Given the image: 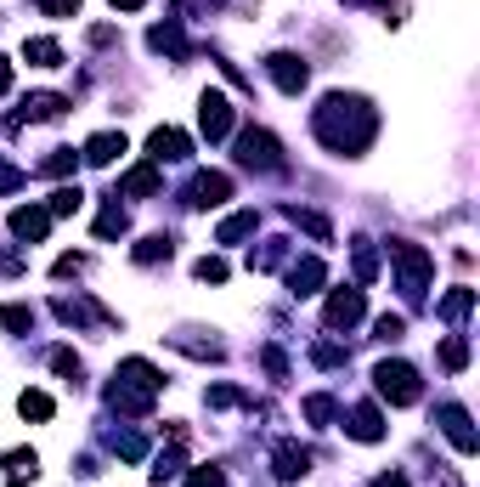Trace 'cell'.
<instances>
[{"label":"cell","instance_id":"44dd1931","mask_svg":"<svg viewBox=\"0 0 480 487\" xmlns=\"http://www.w3.org/2000/svg\"><path fill=\"white\" fill-rule=\"evenodd\" d=\"M80 204H85V193H80V188H57V193H51V204H45V216H74Z\"/></svg>","mask_w":480,"mask_h":487},{"label":"cell","instance_id":"2e32d148","mask_svg":"<svg viewBox=\"0 0 480 487\" xmlns=\"http://www.w3.org/2000/svg\"><path fill=\"white\" fill-rule=\"evenodd\" d=\"M350 436H356V443H379V436H384L379 408H356V414H350Z\"/></svg>","mask_w":480,"mask_h":487},{"label":"cell","instance_id":"7c38bea8","mask_svg":"<svg viewBox=\"0 0 480 487\" xmlns=\"http://www.w3.org/2000/svg\"><path fill=\"white\" fill-rule=\"evenodd\" d=\"M277 476H283V482H300L305 476V470H311V453H305L300 443H277Z\"/></svg>","mask_w":480,"mask_h":487},{"label":"cell","instance_id":"d590c367","mask_svg":"<svg viewBox=\"0 0 480 487\" xmlns=\"http://www.w3.org/2000/svg\"><path fill=\"white\" fill-rule=\"evenodd\" d=\"M85 267V255H63V261H57L51 272H57V278H74V272H80Z\"/></svg>","mask_w":480,"mask_h":487},{"label":"cell","instance_id":"4fadbf2b","mask_svg":"<svg viewBox=\"0 0 480 487\" xmlns=\"http://www.w3.org/2000/svg\"><path fill=\"white\" fill-rule=\"evenodd\" d=\"M0 465H6V482H12V487H28V482L40 476V459H35L28 448H12V453H6Z\"/></svg>","mask_w":480,"mask_h":487},{"label":"cell","instance_id":"cb8c5ba5","mask_svg":"<svg viewBox=\"0 0 480 487\" xmlns=\"http://www.w3.org/2000/svg\"><path fill=\"white\" fill-rule=\"evenodd\" d=\"M18 414H23V419H51V397H45V391H23V397H18Z\"/></svg>","mask_w":480,"mask_h":487},{"label":"cell","instance_id":"484cf974","mask_svg":"<svg viewBox=\"0 0 480 487\" xmlns=\"http://www.w3.org/2000/svg\"><path fill=\"white\" fill-rule=\"evenodd\" d=\"M74 164H80V154H74V148H51V159H45L40 171H45V176H68Z\"/></svg>","mask_w":480,"mask_h":487},{"label":"cell","instance_id":"ba28073f","mask_svg":"<svg viewBox=\"0 0 480 487\" xmlns=\"http://www.w3.org/2000/svg\"><path fill=\"white\" fill-rule=\"evenodd\" d=\"M232 199V176L226 171H204V176H193V199L198 210H215V204H226Z\"/></svg>","mask_w":480,"mask_h":487},{"label":"cell","instance_id":"4dcf8cb0","mask_svg":"<svg viewBox=\"0 0 480 487\" xmlns=\"http://www.w3.org/2000/svg\"><path fill=\"white\" fill-rule=\"evenodd\" d=\"M288 216H294V227H305L311 238H328V221H322V216H311V210H288Z\"/></svg>","mask_w":480,"mask_h":487},{"label":"cell","instance_id":"4316f807","mask_svg":"<svg viewBox=\"0 0 480 487\" xmlns=\"http://www.w3.org/2000/svg\"><path fill=\"white\" fill-rule=\"evenodd\" d=\"M441 363H446V369H463V363H469V346H463L458 334H452V340H441Z\"/></svg>","mask_w":480,"mask_h":487},{"label":"cell","instance_id":"603a6c76","mask_svg":"<svg viewBox=\"0 0 480 487\" xmlns=\"http://www.w3.org/2000/svg\"><path fill=\"white\" fill-rule=\"evenodd\" d=\"M374 272H379L374 244H367V238H356V283H374Z\"/></svg>","mask_w":480,"mask_h":487},{"label":"cell","instance_id":"1f68e13d","mask_svg":"<svg viewBox=\"0 0 480 487\" xmlns=\"http://www.w3.org/2000/svg\"><path fill=\"white\" fill-rule=\"evenodd\" d=\"M45 18H80V0H35Z\"/></svg>","mask_w":480,"mask_h":487},{"label":"cell","instance_id":"d6a6232c","mask_svg":"<svg viewBox=\"0 0 480 487\" xmlns=\"http://www.w3.org/2000/svg\"><path fill=\"white\" fill-rule=\"evenodd\" d=\"M374 329H379V340H401V334H407V317H396V312H384V317H379V323H374Z\"/></svg>","mask_w":480,"mask_h":487},{"label":"cell","instance_id":"e0dca14e","mask_svg":"<svg viewBox=\"0 0 480 487\" xmlns=\"http://www.w3.org/2000/svg\"><path fill=\"white\" fill-rule=\"evenodd\" d=\"M249 233H255V210H238V216H226V221H221L215 244H238V238H249Z\"/></svg>","mask_w":480,"mask_h":487},{"label":"cell","instance_id":"60d3db41","mask_svg":"<svg viewBox=\"0 0 480 487\" xmlns=\"http://www.w3.org/2000/svg\"><path fill=\"white\" fill-rule=\"evenodd\" d=\"M367 487H407V476H379V482H367Z\"/></svg>","mask_w":480,"mask_h":487},{"label":"cell","instance_id":"7402d4cb","mask_svg":"<svg viewBox=\"0 0 480 487\" xmlns=\"http://www.w3.org/2000/svg\"><path fill=\"white\" fill-rule=\"evenodd\" d=\"M136 261H142V267H153V261H169V238H164V233L142 238V244H136Z\"/></svg>","mask_w":480,"mask_h":487},{"label":"cell","instance_id":"f35d334b","mask_svg":"<svg viewBox=\"0 0 480 487\" xmlns=\"http://www.w3.org/2000/svg\"><path fill=\"white\" fill-rule=\"evenodd\" d=\"M107 6H114V12H142L147 0H107Z\"/></svg>","mask_w":480,"mask_h":487},{"label":"cell","instance_id":"277c9868","mask_svg":"<svg viewBox=\"0 0 480 487\" xmlns=\"http://www.w3.org/2000/svg\"><path fill=\"white\" fill-rule=\"evenodd\" d=\"M238 159L255 164V171H283V148H277L271 131H243L238 136Z\"/></svg>","mask_w":480,"mask_h":487},{"label":"cell","instance_id":"5b68a950","mask_svg":"<svg viewBox=\"0 0 480 487\" xmlns=\"http://www.w3.org/2000/svg\"><path fill=\"white\" fill-rule=\"evenodd\" d=\"M193 154V142H187V131H176V125H159L147 136V159L153 164H176V159H187Z\"/></svg>","mask_w":480,"mask_h":487},{"label":"cell","instance_id":"9c48e42d","mask_svg":"<svg viewBox=\"0 0 480 487\" xmlns=\"http://www.w3.org/2000/svg\"><path fill=\"white\" fill-rule=\"evenodd\" d=\"M45 233H51V216H45L40 204H23V210H12V238H23V244H40Z\"/></svg>","mask_w":480,"mask_h":487},{"label":"cell","instance_id":"5bb4252c","mask_svg":"<svg viewBox=\"0 0 480 487\" xmlns=\"http://www.w3.org/2000/svg\"><path fill=\"white\" fill-rule=\"evenodd\" d=\"M119 154H125V131H102V136H90V142H85V159L90 164H114Z\"/></svg>","mask_w":480,"mask_h":487},{"label":"cell","instance_id":"7a4b0ae2","mask_svg":"<svg viewBox=\"0 0 480 487\" xmlns=\"http://www.w3.org/2000/svg\"><path fill=\"white\" fill-rule=\"evenodd\" d=\"M390 261L401 267V295H424V278H429V255L418 250V244H407V238H396L390 244Z\"/></svg>","mask_w":480,"mask_h":487},{"label":"cell","instance_id":"74e56055","mask_svg":"<svg viewBox=\"0 0 480 487\" xmlns=\"http://www.w3.org/2000/svg\"><path fill=\"white\" fill-rule=\"evenodd\" d=\"M305 414H311V419H328L334 403H328V397H311V403H305Z\"/></svg>","mask_w":480,"mask_h":487},{"label":"cell","instance_id":"83f0119b","mask_svg":"<svg viewBox=\"0 0 480 487\" xmlns=\"http://www.w3.org/2000/svg\"><path fill=\"white\" fill-rule=\"evenodd\" d=\"M0 329H35V312L28 307H0Z\"/></svg>","mask_w":480,"mask_h":487},{"label":"cell","instance_id":"8d00e7d4","mask_svg":"<svg viewBox=\"0 0 480 487\" xmlns=\"http://www.w3.org/2000/svg\"><path fill=\"white\" fill-rule=\"evenodd\" d=\"M317 363H322V369H334V363H345V352H339V346H317V352H311Z\"/></svg>","mask_w":480,"mask_h":487},{"label":"cell","instance_id":"52a82bcc","mask_svg":"<svg viewBox=\"0 0 480 487\" xmlns=\"http://www.w3.org/2000/svg\"><path fill=\"white\" fill-rule=\"evenodd\" d=\"M198 125H204L209 142H221V136L232 131V102L221 97V91H204V102H198Z\"/></svg>","mask_w":480,"mask_h":487},{"label":"cell","instance_id":"30bf717a","mask_svg":"<svg viewBox=\"0 0 480 487\" xmlns=\"http://www.w3.org/2000/svg\"><path fill=\"white\" fill-rule=\"evenodd\" d=\"M362 317V289H334L328 295V329H350Z\"/></svg>","mask_w":480,"mask_h":487},{"label":"cell","instance_id":"8fae6325","mask_svg":"<svg viewBox=\"0 0 480 487\" xmlns=\"http://www.w3.org/2000/svg\"><path fill=\"white\" fill-rule=\"evenodd\" d=\"M441 425H446V436H452V448H458V453H475V425H469V414H463L458 403H446V408H441Z\"/></svg>","mask_w":480,"mask_h":487},{"label":"cell","instance_id":"e575fe53","mask_svg":"<svg viewBox=\"0 0 480 487\" xmlns=\"http://www.w3.org/2000/svg\"><path fill=\"white\" fill-rule=\"evenodd\" d=\"M187 487H226V476H221L215 465H204V470H193V482H187Z\"/></svg>","mask_w":480,"mask_h":487},{"label":"cell","instance_id":"f1b7e54d","mask_svg":"<svg viewBox=\"0 0 480 487\" xmlns=\"http://www.w3.org/2000/svg\"><path fill=\"white\" fill-rule=\"evenodd\" d=\"M193 272H198L204 283H226V261H221V255H204V261H198Z\"/></svg>","mask_w":480,"mask_h":487},{"label":"cell","instance_id":"6da1fadb","mask_svg":"<svg viewBox=\"0 0 480 487\" xmlns=\"http://www.w3.org/2000/svg\"><path fill=\"white\" fill-rule=\"evenodd\" d=\"M317 136L334 148V154H362L367 136H374V108L362 97H334L317 108Z\"/></svg>","mask_w":480,"mask_h":487},{"label":"cell","instance_id":"ac0fdd59","mask_svg":"<svg viewBox=\"0 0 480 487\" xmlns=\"http://www.w3.org/2000/svg\"><path fill=\"white\" fill-rule=\"evenodd\" d=\"M23 57H28L35 68H57V63H63V45H57V40H28Z\"/></svg>","mask_w":480,"mask_h":487},{"label":"cell","instance_id":"3957f363","mask_svg":"<svg viewBox=\"0 0 480 487\" xmlns=\"http://www.w3.org/2000/svg\"><path fill=\"white\" fill-rule=\"evenodd\" d=\"M374 379H379V397H384V403H396V408L418 403V374L407 369V363H379Z\"/></svg>","mask_w":480,"mask_h":487},{"label":"cell","instance_id":"f546056e","mask_svg":"<svg viewBox=\"0 0 480 487\" xmlns=\"http://www.w3.org/2000/svg\"><path fill=\"white\" fill-rule=\"evenodd\" d=\"M51 369L63 374V379H80V357H74L68 346H57V352H51Z\"/></svg>","mask_w":480,"mask_h":487},{"label":"cell","instance_id":"8992f818","mask_svg":"<svg viewBox=\"0 0 480 487\" xmlns=\"http://www.w3.org/2000/svg\"><path fill=\"white\" fill-rule=\"evenodd\" d=\"M266 68H271L277 91H288V97H300V91H305V80H311V68H305L294 52H271V57H266Z\"/></svg>","mask_w":480,"mask_h":487},{"label":"cell","instance_id":"ffe728a7","mask_svg":"<svg viewBox=\"0 0 480 487\" xmlns=\"http://www.w3.org/2000/svg\"><path fill=\"white\" fill-rule=\"evenodd\" d=\"M125 193H136V199H147V193H159V164H136V171L125 176Z\"/></svg>","mask_w":480,"mask_h":487},{"label":"cell","instance_id":"836d02e7","mask_svg":"<svg viewBox=\"0 0 480 487\" xmlns=\"http://www.w3.org/2000/svg\"><path fill=\"white\" fill-rule=\"evenodd\" d=\"M114 233H125V210H119V204L97 221V238H114Z\"/></svg>","mask_w":480,"mask_h":487},{"label":"cell","instance_id":"9a60e30c","mask_svg":"<svg viewBox=\"0 0 480 487\" xmlns=\"http://www.w3.org/2000/svg\"><path fill=\"white\" fill-rule=\"evenodd\" d=\"M317 283H322V261H317V255H305V261L288 272V289H294V295H317Z\"/></svg>","mask_w":480,"mask_h":487},{"label":"cell","instance_id":"ab89813d","mask_svg":"<svg viewBox=\"0 0 480 487\" xmlns=\"http://www.w3.org/2000/svg\"><path fill=\"white\" fill-rule=\"evenodd\" d=\"M6 91H12V63L0 57V97H6Z\"/></svg>","mask_w":480,"mask_h":487},{"label":"cell","instance_id":"d6986e66","mask_svg":"<svg viewBox=\"0 0 480 487\" xmlns=\"http://www.w3.org/2000/svg\"><path fill=\"white\" fill-rule=\"evenodd\" d=\"M147 45H153V52H169V57L187 52V40H181V28H176V23H159V28L147 35Z\"/></svg>","mask_w":480,"mask_h":487},{"label":"cell","instance_id":"d4e9b609","mask_svg":"<svg viewBox=\"0 0 480 487\" xmlns=\"http://www.w3.org/2000/svg\"><path fill=\"white\" fill-rule=\"evenodd\" d=\"M469 307H475V289H452V295L441 300V317H452V323H458V317H469Z\"/></svg>","mask_w":480,"mask_h":487}]
</instances>
